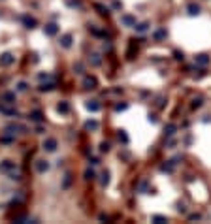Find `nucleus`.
<instances>
[{"instance_id": "nucleus-1", "label": "nucleus", "mask_w": 211, "mask_h": 224, "mask_svg": "<svg viewBox=\"0 0 211 224\" xmlns=\"http://www.w3.org/2000/svg\"><path fill=\"white\" fill-rule=\"evenodd\" d=\"M15 168H17V166H15V162H12V160L0 162V172H2V173H12Z\"/></svg>"}, {"instance_id": "nucleus-2", "label": "nucleus", "mask_w": 211, "mask_h": 224, "mask_svg": "<svg viewBox=\"0 0 211 224\" xmlns=\"http://www.w3.org/2000/svg\"><path fill=\"white\" fill-rule=\"evenodd\" d=\"M43 149H45L47 153L57 151V139H55V138H47L45 141H43Z\"/></svg>"}, {"instance_id": "nucleus-3", "label": "nucleus", "mask_w": 211, "mask_h": 224, "mask_svg": "<svg viewBox=\"0 0 211 224\" xmlns=\"http://www.w3.org/2000/svg\"><path fill=\"white\" fill-rule=\"evenodd\" d=\"M15 57L12 53H4V55H0V66H9V64H13Z\"/></svg>"}, {"instance_id": "nucleus-4", "label": "nucleus", "mask_w": 211, "mask_h": 224, "mask_svg": "<svg viewBox=\"0 0 211 224\" xmlns=\"http://www.w3.org/2000/svg\"><path fill=\"white\" fill-rule=\"evenodd\" d=\"M34 168H36L38 173H45V172L49 170V162H47V160H36Z\"/></svg>"}, {"instance_id": "nucleus-5", "label": "nucleus", "mask_w": 211, "mask_h": 224, "mask_svg": "<svg viewBox=\"0 0 211 224\" xmlns=\"http://www.w3.org/2000/svg\"><path fill=\"white\" fill-rule=\"evenodd\" d=\"M21 21H23V25H25L27 28H34V27L38 25V21H36L34 17H30V15H23V17H21Z\"/></svg>"}, {"instance_id": "nucleus-6", "label": "nucleus", "mask_w": 211, "mask_h": 224, "mask_svg": "<svg viewBox=\"0 0 211 224\" xmlns=\"http://www.w3.org/2000/svg\"><path fill=\"white\" fill-rule=\"evenodd\" d=\"M96 87V79L91 75H85L83 77V89H94Z\"/></svg>"}, {"instance_id": "nucleus-7", "label": "nucleus", "mask_w": 211, "mask_h": 224, "mask_svg": "<svg viewBox=\"0 0 211 224\" xmlns=\"http://www.w3.org/2000/svg\"><path fill=\"white\" fill-rule=\"evenodd\" d=\"M121 23L126 27H136V17L134 15H123L121 17Z\"/></svg>"}, {"instance_id": "nucleus-8", "label": "nucleus", "mask_w": 211, "mask_h": 224, "mask_svg": "<svg viewBox=\"0 0 211 224\" xmlns=\"http://www.w3.org/2000/svg\"><path fill=\"white\" fill-rule=\"evenodd\" d=\"M43 30H45V34H47V36H55V34L59 32V27L55 25V23H49V25L43 27Z\"/></svg>"}, {"instance_id": "nucleus-9", "label": "nucleus", "mask_w": 211, "mask_h": 224, "mask_svg": "<svg viewBox=\"0 0 211 224\" xmlns=\"http://www.w3.org/2000/svg\"><path fill=\"white\" fill-rule=\"evenodd\" d=\"M55 87H57V85H55V81H51V83H42V85L38 87V91H40V92H49V91H53Z\"/></svg>"}, {"instance_id": "nucleus-10", "label": "nucleus", "mask_w": 211, "mask_h": 224, "mask_svg": "<svg viewBox=\"0 0 211 224\" xmlns=\"http://www.w3.org/2000/svg\"><path fill=\"white\" fill-rule=\"evenodd\" d=\"M60 45L68 49V47L72 45V34H64V36H60Z\"/></svg>"}, {"instance_id": "nucleus-11", "label": "nucleus", "mask_w": 211, "mask_h": 224, "mask_svg": "<svg viewBox=\"0 0 211 224\" xmlns=\"http://www.w3.org/2000/svg\"><path fill=\"white\" fill-rule=\"evenodd\" d=\"M2 100H4L6 106H12V104L15 102V94H13V92H6V94L2 96Z\"/></svg>"}, {"instance_id": "nucleus-12", "label": "nucleus", "mask_w": 211, "mask_h": 224, "mask_svg": "<svg viewBox=\"0 0 211 224\" xmlns=\"http://www.w3.org/2000/svg\"><path fill=\"white\" fill-rule=\"evenodd\" d=\"M196 64H200V66L209 64V57H207V55H198V57H196Z\"/></svg>"}, {"instance_id": "nucleus-13", "label": "nucleus", "mask_w": 211, "mask_h": 224, "mask_svg": "<svg viewBox=\"0 0 211 224\" xmlns=\"http://www.w3.org/2000/svg\"><path fill=\"white\" fill-rule=\"evenodd\" d=\"M57 109H59V113H68V111H70V104L68 102H60L57 106Z\"/></svg>"}, {"instance_id": "nucleus-14", "label": "nucleus", "mask_w": 211, "mask_h": 224, "mask_svg": "<svg viewBox=\"0 0 211 224\" xmlns=\"http://www.w3.org/2000/svg\"><path fill=\"white\" fill-rule=\"evenodd\" d=\"M17 130H25V128L19 126V125H8V126H6V132H9V134H15Z\"/></svg>"}, {"instance_id": "nucleus-15", "label": "nucleus", "mask_w": 211, "mask_h": 224, "mask_svg": "<svg viewBox=\"0 0 211 224\" xmlns=\"http://www.w3.org/2000/svg\"><path fill=\"white\" fill-rule=\"evenodd\" d=\"M85 128H87V130H98V128H100V125H98L96 121H87Z\"/></svg>"}, {"instance_id": "nucleus-16", "label": "nucleus", "mask_w": 211, "mask_h": 224, "mask_svg": "<svg viewBox=\"0 0 211 224\" xmlns=\"http://www.w3.org/2000/svg\"><path fill=\"white\" fill-rule=\"evenodd\" d=\"M30 119L34 121V122H42V121H43V117H42L40 111H32V113H30Z\"/></svg>"}, {"instance_id": "nucleus-17", "label": "nucleus", "mask_w": 211, "mask_h": 224, "mask_svg": "<svg viewBox=\"0 0 211 224\" xmlns=\"http://www.w3.org/2000/svg\"><path fill=\"white\" fill-rule=\"evenodd\" d=\"M91 64L93 66H100V64H102V59H100V55H91Z\"/></svg>"}, {"instance_id": "nucleus-18", "label": "nucleus", "mask_w": 211, "mask_h": 224, "mask_svg": "<svg viewBox=\"0 0 211 224\" xmlns=\"http://www.w3.org/2000/svg\"><path fill=\"white\" fill-rule=\"evenodd\" d=\"M87 109H89V111H98V109H100V104L96 102V100H93V102L87 104Z\"/></svg>"}, {"instance_id": "nucleus-19", "label": "nucleus", "mask_w": 211, "mask_h": 224, "mask_svg": "<svg viewBox=\"0 0 211 224\" xmlns=\"http://www.w3.org/2000/svg\"><path fill=\"white\" fill-rule=\"evenodd\" d=\"M188 13H191V15H198L200 13V6L198 4H191V6H188Z\"/></svg>"}, {"instance_id": "nucleus-20", "label": "nucleus", "mask_w": 211, "mask_h": 224, "mask_svg": "<svg viewBox=\"0 0 211 224\" xmlns=\"http://www.w3.org/2000/svg\"><path fill=\"white\" fill-rule=\"evenodd\" d=\"M147 28H149V25H147V23H140V25H136V32H140V34L147 32Z\"/></svg>"}, {"instance_id": "nucleus-21", "label": "nucleus", "mask_w": 211, "mask_h": 224, "mask_svg": "<svg viewBox=\"0 0 211 224\" xmlns=\"http://www.w3.org/2000/svg\"><path fill=\"white\" fill-rule=\"evenodd\" d=\"M162 38H166V28H158L155 32V40H162Z\"/></svg>"}, {"instance_id": "nucleus-22", "label": "nucleus", "mask_w": 211, "mask_h": 224, "mask_svg": "<svg viewBox=\"0 0 211 224\" xmlns=\"http://www.w3.org/2000/svg\"><path fill=\"white\" fill-rule=\"evenodd\" d=\"M107 183H109V173H107V172H104V173H102V179H100V185L106 186Z\"/></svg>"}, {"instance_id": "nucleus-23", "label": "nucleus", "mask_w": 211, "mask_h": 224, "mask_svg": "<svg viewBox=\"0 0 211 224\" xmlns=\"http://www.w3.org/2000/svg\"><path fill=\"white\" fill-rule=\"evenodd\" d=\"M153 220H155V222H158V224H162V222H168V219H166V217H162V215H153Z\"/></svg>"}, {"instance_id": "nucleus-24", "label": "nucleus", "mask_w": 211, "mask_h": 224, "mask_svg": "<svg viewBox=\"0 0 211 224\" xmlns=\"http://www.w3.org/2000/svg\"><path fill=\"white\" fill-rule=\"evenodd\" d=\"M96 9H98L102 15H107V13H109V9H107L106 6H102V4H96Z\"/></svg>"}, {"instance_id": "nucleus-25", "label": "nucleus", "mask_w": 211, "mask_h": 224, "mask_svg": "<svg viewBox=\"0 0 211 224\" xmlns=\"http://www.w3.org/2000/svg\"><path fill=\"white\" fill-rule=\"evenodd\" d=\"M175 125H168V128H166V134H168V136H173V134H175Z\"/></svg>"}, {"instance_id": "nucleus-26", "label": "nucleus", "mask_w": 211, "mask_h": 224, "mask_svg": "<svg viewBox=\"0 0 211 224\" xmlns=\"http://www.w3.org/2000/svg\"><path fill=\"white\" fill-rule=\"evenodd\" d=\"M119 141H123V143H128V136L125 132H119Z\"/></svg>"}, {"instance_id": "nucleus-27", "label": "nucleus", "mask_w": 211, "mask_h": 224, "mask_svg": "<svg viewBox=\"0 0 211 224\" xmlns=\"http://www.w3.org/2000/svg\"><path fill=\"white\" fill-rule=\"evenodd\" d=\"M202 102H204L202 98H194L192 100V107H200V106H202Z\"/></svg>"}, {"instance_id": "nucleus-28", "label": "nucleus", "mask_w": 211, "mask_h": 224, "mask_svg": "<svg viewBox=\"0 0 211 224\" xmlns=\"http://www.w3.org/2000/svg\"><path fill=\"white\" fill-rule=\"evenodd\" d=\"M160 170H162V172H172V170H173V166H172V164H162Z\"/></svg>"}, {"instance_id": "nucleus-29", "label": "nucleus", "mask_w": 211, "mask_h": 224, "mask_svg": "<svg viewBox=\"0 0 211 224\" xmlns=\"http://www.w3.org/2000/svg\"><path fill=\"white\" fill-rule=\"evenodd\" d=\"M100 151H102V153H107V151H109V143H106V141H104L102 145H100Z\"/></svg>"}, {"instance_id": "nucleus-30", "label": "nucleus", "mask_w": 211, "mask_h": 224, "mask_svg": "<svg viewBox=\"0 0 211 224\" xmlns=\"http://www.w3.org/2000/svg\"><path fill=\"white\" fill-rule=\"evenodd\" d=\"M85 179H94V172L93 170H87L85 172Z\"/></svg>"}, {"instance_id": "nucleus-31", "label": "nucleus", "mask_w": 211, "mask_h": 224, "mask_svg": "<svg viewBox=\"0 0 211 224\" xmlns=\"http://www.w3.org/2000/svg\"><path fill=\"white\" fill-rule=\"evenodd\" d=\"M0 141H2V143H12V141H13V138H12V136H4Z\"/></svg>"}, {"instance_id": "nucleus-32", "label": "nucleus", "mask_w": 211, "mask_h": 224, "mask_svg": "<svg viewBox=\"0 0 211 224\" xmlns=\"http://www.w3.org/2000/svg\"><path fill=\"white\" fill-rule=\"evenodd\" d=\"M17 89H19V91H27L28 87H27V83H25V81H21V83L17 85Z\"/></svg>"}, {"instance_id": "nucleus-33", "label": "nucleus", "mask_w": 211, "mask_h": 224, "mask_svg": "<svg viewBox=\"0 0 211 224\" xmlns=\"http://www.w3.org/2000/svg\"><path fill=\"white\" fill-rule=\"evenodd\" d=\"M140 190H141V192H145V190H147V181H141L140 183Z\"/></svg>"}, {"instance_id": "nucleus-34", "label": "nucleus", "mask_w": 211, "mask_h": 224, "mask_svg": "<svg viewBox=\"0 0 211 224\" xmlns=\"http://www.w3.org/2000/svg\"><path fill=\"white\" fill-rule=\"evenodd\" d=\"M173 57H175L177 60H183V53H179V51H173Z\"/></svg>"}, {"instance_id": "nucleus-35", "label": "nucleus", "mask_w": 211, "mask_h": 224, "mask_svg": "<svg viewBox=\"0 0 211 224\" xmlns=\"http://www.w3.org/2000/svg\"><path fill=\"white\" fill-rule=\"evenodd\" d=\"M115 109H117V111H123V109H126V104H117Z\"/></svg>"}, {"instance_id": "nucleus-36", "label": "nucleus", "mask_w": 211, "mask_h": 224, "mask_svg": "<svg viewBox=\"0 0 211 224\" xmlns=\"http://www.w3.org/2000/svg\"><path fill=\"white\" fill-rule=\"evenodd\" d=\"M75 70H77V74H81V72H83V66L77 62V64H75Z\"/></svg>"}, {"instance_id": "nucleus-37", "label": "nucleus", "mask_w": 211, "mask_h": 224, "mask_svg": "<svg viewBox=\"0 0 211 224\" xmlns=\"http://www.w3.org/2000/svg\"><path fill=\"white\" fill-rule=\"evenodd\" d=\"M70 181H72L70 175H66V179H64V186H68V185H70Z\"/></svg>"}, {"instance_id": "nucleus-38", "label": "nucleus", "mask_w": 211, "mask_h": 224, "mask_svg": "<svg viewBox=\"0 0 211 224\" xmlns=\"http://www.w3.org/2000/svg\"><path fill=\"white\" fill-rule=\"evenodd\" d=\"M89 164H93V166H96V164H98V158H89Z\"/></svg>"}, {"instance_id": "nucleus-39", "label": "nucleus", "mask_w": 211, "mask_h": 224, "mask_svg": "<svg viewBox=\"0 0 211 224\" xmlns=\"http://www.w3.org/2000/svg\"><path fill=\"white\" fill-rule=\"evenodd\" d=\"M111 6H113L115 9H119V8H121V2H117V0H115V2H111Z\"/></svg>"}]
</instances>
